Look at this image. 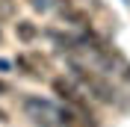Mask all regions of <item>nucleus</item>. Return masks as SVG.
Segmentation results:
<instances>
[{
	"instance_id": "obj_7",
	"label": "nucleus",
	"mask_w": 130,
	"mask_h": 127,
	"mask_svg": "<svg viewBox=\"0 0 130 127\" xmlns=\"http://www.w3.org/2000/svg\"><path fill=\"white\" fill-rule=\"evenodd\" d=\"M0 92H9V86H6V83H0Z\"/></svg>"
},
{
	"instance_id": "obj_3",
	"label": "nucleus",
	"mask_w": 130,
	"mask_h": 127,
	"mask_svg": "<svg viewBox=\"0 0 130 127\" xmlns=\"http://www.w3.org/2000/svg\"><path fill=\"white\" fill-rule=\"evenodd\" d=\"M15 36H18L21 41H32L36 36H39V30H36L32 21H18V24H15Z\"/></svg>"
},
{
	"instance_id": "obj_6",
	"label": "nucleus",
	"mask_w": 130,
	"mask_h": 127,
	"mask_svg": "<svg viewBox=\"0 0 130 127\" xmlns=\"http://www.w3.org/2000/svg\"><path fill=\"white\" fill-rule=\"evenodd\" d=\"M0 121H9V115H6V109H0Z\"/></svg>"
},
{
	"instance_id": "obj_2",
	"label": "nucleus",
	"mask_w": 130,
	"mask_h": 127,
	"mask_svg": "<svg viewBox=\"0 0 130 127\" xmlns=\"http://www.w3.org/2000/svg\"><path fill=\"white\" fill-rule=\"evenodd\" d=\"M50 89H53V95H56L65 106L77 109L80 115H89V101H92V98L86 95L71 77H53V80H50Z\"/></svg>"
},
{
	"instance_id": "obj_5",
	"label": "nucleus",
	"mask_w": 130,
	"mask_h": 127,
	"mask_svg": "<svg viewBox=\"0 0 130 127\" xmlns=\"http://www.w3.org/2000/svg\"><path fill=\"white\" fill-rule=\"evenodd\" d=\"M0 15H12V0H0Z\"/></svg>"
},
{
	"instance_id": "obj_1",
	"label": "nucleus",
	"mask_w": 130,
	"mask_h": 127,
	"mask_svg": "<svg viewBox=\"0 0 130 127\" xmlns=\"http://www.w3.org/2000/svg\"><path fill=\"white\" fill-rule=\"evenodd\" d=\"M68 65H71V80L89 98H95V101H101V103H115L118 101V92H115V86L109 83V77H104V74H98L95 68L80 65V62H68Z\"/></svg>"
},
{
	"instance_id": "obj_4",
	"label": "nucleus",
	"mask_w": 130,
	"mask_h": 127,
	"mask_svg": "<svg viewBox=\"0 0 130 127\" xmlns=\"http://www.w3.org/2000/svg\"><path fill=\"white\" fill-rule=\"evenodd\" d=\"M27 3H30V6L36 9V12H47V9L53 6V3H50V0H27Z\"/></svg>"
}]
</instances>
